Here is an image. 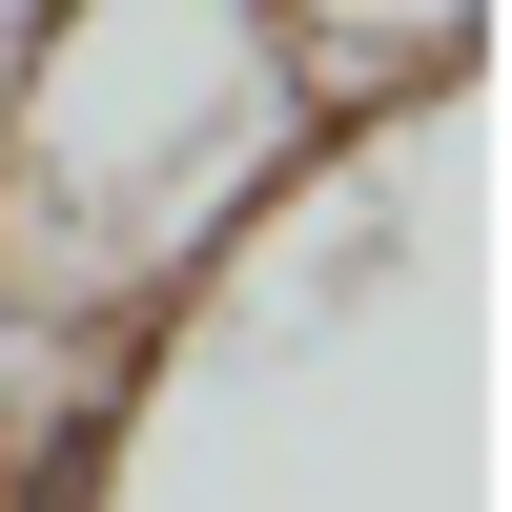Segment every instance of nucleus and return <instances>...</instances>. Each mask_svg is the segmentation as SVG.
Listing matches in <instances>:
<instances>
[{"label":"nucleus","instance_id":"obj_2","mask_svg":"<svg viewBox=\"0 0 512 512\" xmlns=\"http://www.w3.org/2000/svg\"><path fill=\"white\" fill-rule=\"evenodd\" d=\"M287 41H308V82H431L451 0H287Z\"/></svg>","mask_w":512,"mask_h":512},{"label":"nucleus","instance_id":"obj_1","mask_svg":"<svg viewBox=\"0 0 512 512\" xmlns=\"http://www.w3.org/2000/svg\"><path fill=\"white\" fill-rule=\"evenodd\" d=\"M328 82L287 0H21L0 21V308L144 328L205 246L287 205Z\"/></svg>","mask_w":512,"mask_h":512}]
</instances>
